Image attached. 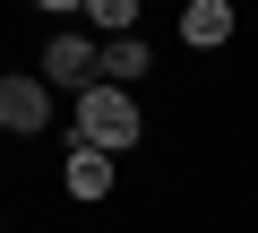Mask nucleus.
Here are the masks:
<instances>
[{
    "instance_id": "7ed1b4c3",
    "label": "nucleus",
    "mask_w": 258,
    "mask_h": 233,
    "mask_svg": "<svg viewBox=\"0 0 258 233\" xmlns=\"http://www.w3.org/2000/svg\"><path fill=\"white\" fill-rule=\"evenodd\" d=\"M43 121H52V95H43L35 78H0V130H26V138H35Z\"/></svg>"
},
{
    "instance_id": "f257e3e1",
    "label": "nucleus",
    "mask_w": 258,
    "mask_h": 233,
    "mask_svg": "<svg viewBox=\"0 0 258 233\" xmlns=\"http://www.w3.org/2000/svg\"><path fill=\"white\" fill-rule=\"evenodd\" d=\"M78 138L103 147V156H120L129 138H138V104H129L120 86H86V95H78Z\"/></svg>"
},
{
    "instance_id": "0eeeda50",
    "label": "nucleus",
    "mask_w": 258,
    "mask_h": 233,
    "mask_svg": "<svg viewBox=\"0 0 258 233\" xmlns=\"http://www.w3.org/2000/svg\"><path fill=\"white\" fill-rule=\"evenodd\" d=\"M86 18L103 35H129V26H138V0H86Z\"/></svg>"
},
{
    "instance_id": "6e6552de",
    "label": "nucleus",
    "mask_w": 258,
    "mask_h": 233,
    "mask_svg": "<svg viewBox=\"0 0 258 233\" xmlns=\"http://www.w3.org/2000/svg\"><path fill=\"white\" fill-rule=\"evenodd\" d=\"M35 9H86V0H35Z\"/></svg>"
},
{
    "instance_id": "39448f33",
    "label": "nucleus",
    "mask_w": 258,
    "mask_h": 233,
    "mask_svg": "<svg viewBox=\"0 0 258 233\" xmlns=\"http://www.w3.org/2000/svg\"><path fill=\"white\" fill-rule=\"evenodd\" d=\"M60 181H69V199H112V156L103 147H78Z\"/></svg>"
},
{
    "instance_id": "423d86ee",
    "label": "nucleus",
    "mask_w": 258,
    "mask_h": 233,
    "mask_svg": "<svg viewBox=\"0 0 258 233\" xmlns=\"http://www.w3.org/2000/svg\"><path fill=\"white\" fill-rule=\"evenodd\" d=\"M138 69H147V43H138V35H112V43H103V78H112V86H129Z\"/></svg>"
},
{
    "instance_id": "f03ea898",
    "label": "nucleus",
    "mask_w": 258,
    "mask_h": 233,
    "mask_svg": "<svg viewBox=\"0 0 258 233\" xmlns=\"http://www.w3.org/2000/svg\"><path fill=\"white\" fill-rule=\"evenodd\" d=\"M95 69H103V43H86V35H52V43H43V78H52V86H78V95H86Z\"/></svg>"
},
{
    "instance_id": "20e7f679",
    "label": "nucleus",
    "mask_w": 258,
    "mask_h": 233,
    "mask_svg": "<svg viewBox=\"0 0 258 233\" xmlns=\"http://www.w3.org/2000/svg\"><path fill=\"white\" fill-rule=\"evenodd\" d=\"M224 35H232V0H189V9H181V43L215 52Z\"/></svg>"
}]
</instances>
